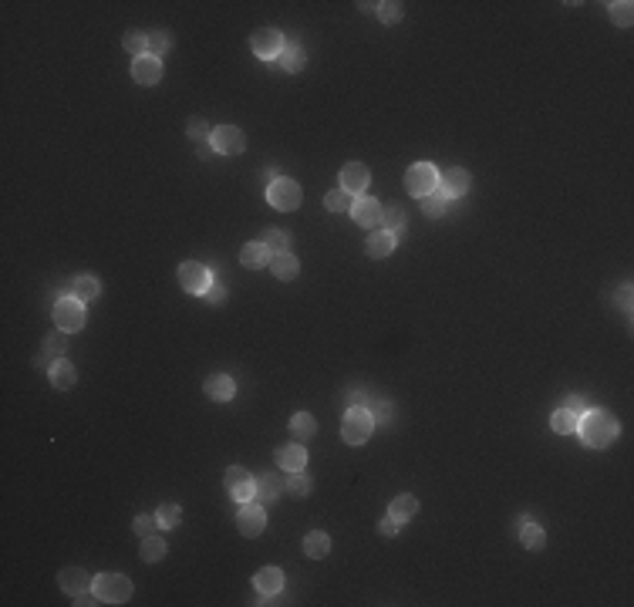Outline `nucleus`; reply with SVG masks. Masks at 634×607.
Returning <instances> with one entry per match:
<instances>
[{"label":"nucleus","mask_w":634,"mask_h":607,"mask_svg":"<svg viewBox=\"0 0 634 607\" xmlns=\"http://www.w3.org/2000/svg\"><path fill=\"white\" fill-rule=\"evenodd\" d=\"M577 432H581L583 445H591V449H608L611 442L621 436V426H618V418H614L611 412H601V408H594V412H583V415H581V422H577Z\"/></svg>","instance_id":"obj_1"},{"label":"nucleus","mask_w":634,"mask_h":607,"mask_svg":"<svg viewBox=\"0 0 634 607\" xmlns=\"http://www.w3.org/2000/svg\"><path fill=\"white\" fill-rule=\"evenodd\" d=\"M122 44H125V51L135 54V58L149 54V34H142V31H129V34L122 38Z\"/></svg>","instance_id":"obj_37"},{"label":"nucleus","mask_w":634,"mask_h":607,"mask_svg":"<svg viewBox=\"0 0 634 607\" xmlns=\"http://www.w3.org/2000/svg\"><path fill=\"white\" fill-rule=\"evenodd\" d=\"M75 604H78V607L98 604V594H91V591H85V594H75Z\"/></svg>","instance_id":"obj_51"},{"label":"nucleus","mask_w":634,"mask_h":607,"mask_svg":"<svg viewBox=\"0 0 634 607\" xmlns=\"http://www.w3.org/2000/svg\"><path fill=\"white\" fill-rule=\"evenodd\" d=\"M166 550H169L166 540L152 533V537H142V550H139V554H142L145 564H156V560H162V556H166Z\"/></svg>","instance_id":"obj_34"},{"label":"nucleus","mask_w":634,"mask_h":607,"mask_svg":"<svg viewBox=\"0 0 634 607\" xmlns=\"http://www.w3.org/2000/svg\"><path fill=\"white\" fill-rule=\"evenodd\" d=\"M280 68L284 71H290V75H297V71H304V65H307V54H304V48H300L297 41H290V44H284V51H280Z\"/></svg>","instance_id":"obj_22"},{"label":"nucleus","mask_w":634,"mask_h":607,"mask_svg":"<svg viewBox=\"0 0 634 607\" xmlns=\"http://www.w3.org/2000/svg\"><path fill=\"white\" fill-rule=\"evenodd\" d=\"M34 364H38V368H51V361H48L44 354H38V358H34Z\"/></svg>","instance_id":"obj_54"},{"label":"nucleus","mask_w":634,"mask_h":607,"mask_svg":"<svg viewBox=\"0 0 634 607\" xmlns=\"http://www.w3.org/2000/svg\"><path fill=\"white\" fill-rule=\"evenodd\" d=\"M314 432H317V422H314L311 412H297L290 418V436L294 439H311Z\"/></svg>","instance_id":"obj_32"},{"label":"nucleus","mask_w":634,"mask_h":607,"mask_svg":"<svg viewBox=\"0 0 634 607\" xmlns=\"http://www.w3.org/2000/svg\"><path fill=\"white\" fill-rule=\"evenodd\" d=\"M398 530H401V523H398L395 517L381 519V533H385V537H398Z\"/></svg>","instance_id":"obj_50"},{"label":"nucleus","mask_w":634,"mask_h":607,"mask_svg":"<svg viewBox=\"0 0 634 607\" xmlns=\"http://www.w3.org/2000/svg\"><path fill=\"white\" fill-rule=\"evenodd\" d=\"M65 348H68V341H65V334H48L44 337V344H41V354L51 361V368L58 361H61V354H65Z\"/></svg>","instance_id":"obj_35"},{"label":"nucleus","mask_w":634,"mask_h":607,"mask_svg":"<svg viewBox=\"0 0 634 607\" xmlns=\"http://www.w3.org/2000/svg\"><path fill=\"white\" fill-rule=\"evenodd\" d=\"M368 412H371V418H375V426H378V422L385 426V422H391V418H395V405H391L389 398H371Z\"/></svg>","instance_id":"obj_39"},{"label":"nucleus","mask_w":634,"mask_h":607,"mask_svg":"<svg viewBox=\"0 0 634 607\" xmlns=\"http://www.w3.org/2000/svg\"><path fill=\"white\" fill-rule=\"evenodd\" d=\"M324 206L331 209V213H351L354 199H351V193H344V189H331V193L324 196Z\"/></svg>","instance_id":"obj_36"},{"label":"nucleus","mask_w":634,"mask_h":607,"mask_svg":"<svg viewBox=\"0 0 634 607\" xmlns=\"http://www.w3.org/2000/svg\"><path fill=\"white\" fill-rule=\"evenodd\" d=\"M246 149V135L236 125H220L213 132V152L220 155H240Z\"/></svg>","instance_id":"obj_11"},{"label":"nucleus","mask_w":634,"mask_h":607,"mask_svg":"<svg viewBox=\"0 0 634 607\" xmlns=\"http://www.w3.org/2000/svg\"><path fill=\"white\" fill-rule=\"evenodd\" d=\"M196 152H199V159H206V155H209V152H213V142H209V145H206V142H203V145H199V149H196Z\"/></svg>","instance_id":"obj_53"},{"label":"nucleus","mask_w":634,"mask_h":607,"mask_svg":"<svg viewBox=\"0 0 634 607\" xmlns=\"http://www.w3.org/2000/svg\"><path fill=\"white\" fill-rule=\"evenodd\" d=\"M132 527H135V533H139V537H152V533H156V527H159V517H152V513H139Z\"/></svg>","instance_id":"obj_44"},{"label":"nucleus","mask_w":634,"mask_h":607,"mask_svg":"<svg viewBox=\"0 0 634 607\" xmlns=\"http://www.w3.org/2000/svg\"><path fill=\"white\" fill-rule=\"evenodd\" d=\"M58 581H61V591H65V594H71V597H75V594H85V591H95V577H88V574H85L81 567H65Z\"/></svg>","instance_id":"obj_16"},{"label":"nucleus","mask_w":634,"mask_h":607,"mask_svg":"<svg viewBox=\"0 0 634 607\" xmlns=\"http://www.w3.org/2000/svg\"><path fill=\"white\" fill-rule=\"evenodd\" d=\"M466 189H469V172L453 166L439 176V189H435V193L445 196V199H459V196H466Z\"/></svg>","instance_id":"obj_13"},{"label":"nucleus","mask_w":634,"mask_h":607,"mask_svg":"<svg viewBox=\"0 0 634 607\" xmlns=\"http://www.w3.org/2000/svg\"><path fill=\"white\" fill-rule=\"evenodd\" d=\"M277 465H280L284 473H300V469L307 465L304 445H280V449H277Z\"/></svg>","instance_id":"obj_20"},{"label":"nucleus","mask_w":634,"mask_h":607,"mask_svg":"<svg viewBox=\"0 0 634 607\" xmlns=\"http://www.w3.org/2000/svg\"><path fill=\"white\" fill-rule=\"evenodd\" d=\"M422 209H426V216H432V220H442L445 216V209H449V199L439 193H432L422 199Z\"/></svg>","instance_id":"obj_41"},{"label":"nucleus","mask_w":634,"mask_h":607,"mask_svg":"<svg viewBox=\"0 0 634 607\" xmlns=\"http://www.w3.org/2000/svg\"><path fill=\"white\" fill-rule=\"evenodd\" d=\"M270 260H273V253L260 243V240H253V243H246L243 250H240V263L250 267V270H263V267H270Z\"/></svg>","instance_id":"obj_19"},{"label":"nucleus","mask_w":634,"mask_h":607,"mask_svg":"<svg viewBox=\"0 0 634 607\" xmlns=\"http://www.w3.org/2000/svg\"><path fill=\"white\" fill-rule=\"evenodd\" d=\"M203 300H206V304H213V307H216V304H223V300H226V287L213 280V284H209V290L203 294Z\"/></svg>","instance_id":"obj_46"},{"label":"nucleus","mask_w":634,"mask_h":607,"mask_svg":"<svg viewBox=\"0 0 634 607\" xmlns=\"http://www.w3.org/2000/svg\"><path fill=\"white\" fill-rule=\"evenodd\" d=\"M253 500H257L260 506H270L280 500V492H287V482H280V479L273 476V473H260V476H253Z\"/></svg>","instance_id":"obj_12"},{"label":"nucleus","mask_w":634,"mask_h":607,"mask_svg":"<svg viewBox=\"0 0 634 607\" xmlns=\"http://www.w3.org/2000/svg\"><path fill=\"white\" fill-rule=\"evenodd\" d=\"M405 209L401 206H389V209H381V223H385V233H391L395 240H401L405 236Z\"/></svg>","instance_id":"obj_27"},{"label":"nucleus","mask_w":634,"mask_h":607,"mask_svg":"<svg viewBox=\"0 0 634 607\" xmlns=\"http://www.w3.org/2000/svg\"><path fill=\"white\" fill-rule=\"evenodd\" d=\"M260 243L270 250L273 257L277 253H290V236H287L284 230H263V236H260Z\"/></svg>","instance_id":"obj_33"},{"label":"nucleus","mask_w":634,"mask_h":607,"mask_svg":"<svg viewBox=\"0 0 634 607\" xmlns=\"http://www.w3.org/2000/svg\"><path fill=\"white\" fill-rule=\"evenodd\" d=\"M166 51H169V34L166 31H152V34H149V54H152V58H162Z\"/></svg>","instance_id":"obj_45"},{"label":"nucleus","mask_w":634,"mask_h":607,"mask_svg":"<svg viewBox=\"0 0 634 607\" xmlns=\"http://www.w3.org/2000/svg\"><path fill=\"white\" fill-rule=\"evenodd\" d=\"M236 530L243 533V537H260V533L267 530V513H263V506L257 500L240 503V510H236Z\"/></svg>","instance_id":"obj_7"},{"label":"nucleus","mask_w":634,"mask_h":607,"mask_svg":"<svg viewBox=\"0 0 634 607\" xmlns=\"http://www.w3.org/2000/svg\"><path fill=\"white\" fill-rule=\"evenodd\" d=\"M611 17H614V24L631 27V21H634V4H628V0H618V4H611Z\"/></svg>","instance_id":"obj_42"},{"label":"nucleus","mask_w":634,"mask_h":607,"mask_svg":"<svg viewBox=\"0 0 634 607\" xmlns=\"http://www.w3.org/2000/svg\"><path fill=\"white\" fill-rule=\"evenodd\" d=\"M401 14H405V11H401L398 0H385V4H378V17H381L385 24H398Z\"/></svg>","instance_id":"obj_43"},{"label":"nucleus","mask_w":634,"mask_h":607,"mask_svg":"<svg viewBox=\"0 0 634 607\" xmlns=\"http://www.w3.org/2000/svg\"><path fill=\"white\" fill-rule=\"evenodd\" d=\"M102 294V284L91 277V273H81V277H75V284H71V297H78L81 304H88V300H95Z\"/></svg>","instance_id":"obj_23"},{"label":"nucleus","mask_w":634,"mask_h":607,"mask_svg":"<svg viewBox=\"0 0 634 607\" xmlns=\"http://www.w3.org/2000/svg\"><path fill=\"white\" fill-rule=\"evenodd\" d=\"M618 300H621V307H631V284H624L618 290Z\"/></svg>","instance_id":"obj_52"},{"label":"nucleus","mask_w":634,"mask_h":607,"mask_svg":"<svg viewBox=\"0 0 634 607\" xmlns=\"http://www.w3.org/2000/svg\"><path fill=\"white\" fill-rule=\"evenodd\" d=\"M159 527H166V530H172V527H179L182 523V506H176V503H162L159 506Z\"/></svg>","instance_id":"obj_38"},{"label":"nucleus","mask_w":634,"mask_h":607,"mask_svg":"<svg viewBox=\"0 0 634 607\" xmlns=\"http://www.w3.org/2000/svg\"><path fill=\"white\" fill-rule=\"evenodd\" d=\"M75 381H78V371H75V364L58 361V364L51 368V385H54V388L68 391V388H75Z\"/></svg>","instance_id":"obj_29"},{"label":"nucleus","mask_w":634,"mask_h":607,"mask_svg":"<svg viewBox=\"0 0 634 607\" xmlns=\"http://www.w3.org/2000/svg\"><path fill=\"white\" fill-rule=\"evenodd\" d=\"M564 408H570V412L583 415V412H587V398H583V395H567V401H564Z\"/></svg>","instance_id":"obj_48"},{"label":"nucleus","mask_w":634,"mask_h":607,"mask_svg":"<svg viewBox=\"0 0 634 607\" xmlns=\"http://www.w3.org/2000/svg\"><path fill=\"white\" fill-rule=\"evenodd\" d=\"M223 486H226V492L233 496L236 503H250L253 500V476L246 473L243 465H230L226 469V476H223Z\"/></svg>","instance_id":"obj_9"},{"label":"nucleus","mask_w":634,"mask_h":607,"mask_svg":"<svg viewBox=\"0 0 634 607\" xmlns=\"http://www.w3.org/2000/svg\"><path fill=\"white\" fill-rule=\"evenodd\" d=\"M391 250H395V236L385 230H371V236H368V257L381 260V257H389Z\"/></svg>","instance_id":"obj_25"},{"label":"nucleus","mask_w":634,"mask_h":607,"mask_svg":"<svg viewBox=\"0 0 634 607\" xmlns=\"http://www.w3.org/2000/svg\"><path fill=\"white\" fill-rule=\"evenodd\" d=\"M304 554L314 556V560L327 556V554H331V537H327V533H321V530L307 533V537H304Z\"/></svg>","instance_id":"obj_28"},{"label":"nucleus","mask_w":634,"mask_h":607,"mask_svg":"<svg viewBox=\"0 0 634 607\" xmlns=\"http://www.w3.org/2000/svg\"><path fill=\"white\" fill-rule=\"evenodd\" d=\"M267 199H270L273 209H280V213H290V209L300 206V186L294 179H273L270 189H267Z\"/></svg>","instance_id":"obj_6"},{"label":"nucleus","mask_w":634,"mask_h":607,"mask_svg":"<svg viewBox=\"0 0 634 607\" xmlns=\"http://www.w3.org/2000/svg\"><path fill=\"white\" fill-rule=\"evenodd\" d=\"M253 587H257L260 594H270L277 597L280 591H284V570L280 567H263L253 574Z\"/></svg>","instance_id":"obj_18"},{"label":"nucleus","mask_w":634,"mask_h":607,"mask_svg":"<svg viewBox=\"0 0 634 607\" xmlns=\"http://www.w3.org/2000/svg\"><path fill=\"white\" fill-rule=\"evenodd\" d=\"M132 78H135L139 85H156L159 78H162V61L152 58V54L135 58V61H132Z\"/></svg>","instance_id":"obj_17"},{"label":"nucleus","mask_w":634,"mask_h":607,"mask_svg":"<svg viewBox=\"0 0 634 607\" xmlns=\"http://www.w3.org/2000/svg\"><path fill=\"white\" fill-rule=\"evenodd\" d=\"M415 513H418V500H415V496H398V500H391V506H389V517H395L398 523L412 519Z\"/></svg>","instance_id":"obj_31"},{"label":"nucleus","mask_w":634,"mask_h":607,"mask_svg":"<svg viewBox=\"0 0 634 607\" xmlns=\"http://www.w3.org/2000/svg\"><path fill=\"white\" fill-rule=\"evenodd\" d=\"M577 422H581V415L564 408V405L550 415V426H554V432H560V436H574V432H577Z\"/></svg>","instance_id":"obj_26"},{"label":"nucleus","mask_w":634,"mask_h":607,"mask_svg":"<svg viewBox=\"0 0 634 607\" xmlns=\"http://www.w3.org/2000/svg\"><path fill=\"white\" fill-rule=\"evenodd\" d=\"M270 270H273L277 280H294V277L300 273V263H297L294 253H277V257L270 260Z\"/></svg>","instance_id":"obj_24"},{"label":"nucleus","mask_w":634,"mask_h":607,"mask_svg":"<svg viewBox=\"0 0 634 607\" xmlns=\"http://www.w3.org/2000/svg\"><path fill=\"white\" fill-rule=\"evenodd\" d=\"M371 428H375L371 412L361 408V405H351L348 412H344V422H341V439L348 442V445H361V442L371 439Z\"/></svg>","instance_id":"obj_2"},{"label":"nucleus","mask_w":634,"mask_h":607,"mask_svg":"<svg viewBox=\"0 0 634 607\" xmlns=\"http://www.w3.org/2000/svg\"><path fill=\"white\" fill-rule=\"evenodd\" d=\"M311 476L300 469V473H287V492H294V496H307L311 492Z\"/></svg>","instance_id":"obj_40"},{"label":"nucleus","mask_w":634,"mask_h":607,"mask_svg":"<svg viewBox=\"0 0 634 607\" xmlns=\"http://www.w3.org/2000/svg\"><path fill=\"white\" fill-rule=\"evenodd\" d=\"M203 388H206V395L213 401H230L236 395V381L230 375H209Z\"/></svg>","instance_id":"obj_21"},{"label":"nucleus","mask_w":634,"mask_h":607,"mask_svg":"<svg viewBox=\"0 0 634 607\" xmlns=\"http://www.w3.org/2000/svg\"><path fill=\"white\" fill-rule=\"evenodd\" d=\"M519 543H523V547H527V550H544V543H546V533L540 530V527H537V523H530V519H527V523H523V527H519Z\"/></svg>","instance_id":"obj_30"},{"label":"nucleus","mask_w":634,"mask_h":607,"mask_svg":"<svg viewBox=\"0 0 634 607\" xmlns=\"http://www.w3.org/2000/svg\"><path fill=\"white\" fill-rule=\"evenodd\" d=\"M95 594L102 604H125L132 597V581L125 574H98L95 577Z\"/></svg>","instance_id":"obj_3"},{"label":"nucleus","mask_w":634,"mask_h":607,"mask_svg":"<svg viewBox=\"0 0 634 607\" xmlns=\"http://www.w3.org/2000/svg\"><path fill=\"white\" fill-rule=\"evenodd\" d=\"M179 284H182V290H189V294H206L209 290V284H213V273L203 267V263H196V260H186L179 267Z\"/></svg>","instance_id":"obj_8"},{"label":"nucleus","mask_w":634,"mask_h":607,"mask_svg":"<svg viewBox=\"0 0 634 607\" xmlns=\"http://www.w3.org/2000/svg\"><path fill=\"white\" fill-rule=\"evenodd\" d=\"M351 220L358 223V226H364V230H375L378 223H381V206L371 196H358L354 206H351Z\"/></svg>","instance_id":"obj_14"},{"label":"nucleus","mask_w":634,"mask_h":607,"mask_svg":"<svg viewBox=\"0 0 634 607\" xmlns=\"http://www.w3.org/2000/svg\"><path fill=\"white\" fill-rule=\"evenodd\" d=\"M250 48H253L257 58L273 61V58H280V51H284V34H280V31H273V27H260L257 34L250 38Z\"/></svg>","instance_id":"obj_10"},{"label":"nucleus","mask_w":634,"mask_h":607,"mask_svg":"<svg viewBox=\"0 0 634 607\" xmlns=\"http://www.w3.org/2000/svg\"><path fill=\"white\" fill-rule=\"evenodd\" d=\"M405 189L412 196H418V199L432 196L439 189V169L432 166V162H415V166L408 169V176H405Z\"/></svg>","instance_id":"obj_4"},{"label":"nucleus","mask_w":634,"mask_h":607,"mask_svg":"<svg viewBox=\"0 0 634 607\" xmlns=\"http://www.w3.org/2000/svg\"><path fill=\"white\" fill-rule=\"evenodd\" d=\"M348 398H351V405H361V408H368V405H371V395H368L364 388H351Z\"/></svg>","instance_id":"obj_49"},{"label":"nucleus","mask_w":634,"mask_h":607,"mask_svg":"<svg viewBox=\"0 0 634 607\" xmlns=\"http://www.w3.org/2000/svg\"><path fill=\"white\" fill-rule=\"evenodd\" d=\"M368 182H371V172H368V166H361V162H348V166L341 169V189L351 196H358L368 189Z\"/></svg>","instance_id":"obj_15"},{"label":"nucleus","mask_w":634,"mask_h":607,"mask_svg":"<svg viewBox=\"0 0 634 607\" xmlns=\"http://www.w3.org/2000/svg\"><path fill=\"white\" fill-rule=\"evenodd\" d=\"M54 324H58V331L68 334V331H81L85 327V304L78 297H61L54 304Z\"/></svg>","instance_id":"obj_5"},{"label":"nucleus","mask_w":634,"mask_h":607,"mask_svg":"<svg viewBox=\"0 0 634 607\" xmlns=\"http://www.w3.org/2000/svg\"><path fill=\"white\" fill-rule=\"evenodd\" d=\"M189 139H193V142H206L209 139V125L206 122H199V118H196V122H189Z\"/></svg>","instance_id":"obj_47"}]
</instances>
